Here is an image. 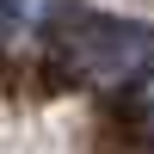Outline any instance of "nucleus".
Segmentation results:
<instances>
[{
  "mask_svg": "<svg viewBox=\"0 0 154 154\" xmlns=\"http://www.w3.org/2000/svg\"><path fill=\"white\" fill-rule=\"evenodd\" d=\"M142 105H148V130H154V74L142 80Z\"/></svg>",
  "mask_w": 154,
  "mask_h": 154,
  "instance_id": "7ed1b4c3",
  "label": "nucleus"
},
{
  "mask_svg": "<svg viewBox=\"0 0 154 154\" xmlns=\"http://www.w3.org/2000/svg\"><path fill=\"white\" fill-rule=\"evenodd\" d=\"M49 56L86 86H142L154 74V31L93 6L49 12Z\"/></svg>",
  "mask_w": 154,
  "mask_h": 154,
  "instance_id": "f257e3e1",
  "label": "nucleus"
},
{
  "mask_svg": "<svg viewBox=\"0 0 154 154\" xmlns=\"http://www.w3.org/2000/svg\"><path fill=\"white\" fill-rule=\"evenodd\" d=\"M19 12H25V0H0V37L19 31Z\"/></svg>",
  "mask_w": 154,
  "mask_h": 154,
  "instance_id": "f03ea898",
  "label": "nucleus"
}]
</instances>
